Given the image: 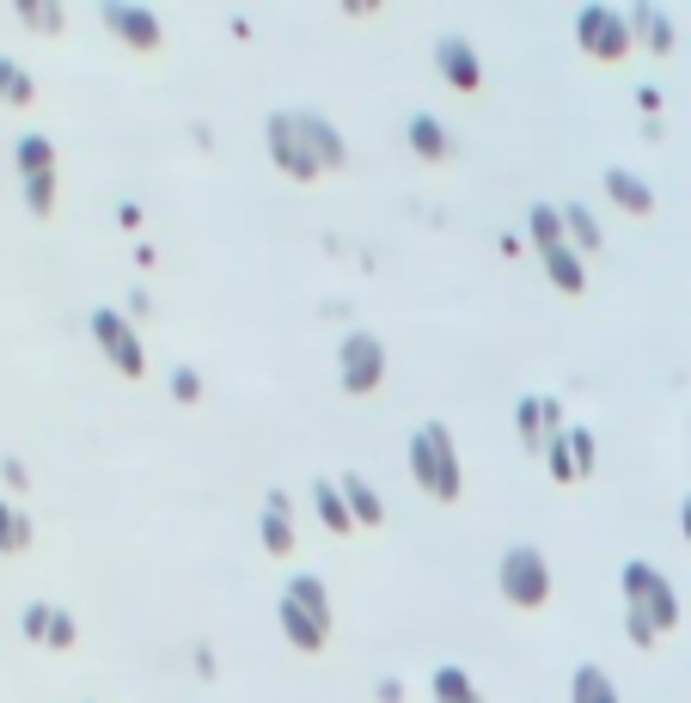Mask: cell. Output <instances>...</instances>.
Instances as JSON below:
<instances>
[{"label": "cell", "instance_id": "6da1fadb", "mask_svg": "<svg viewBox=\"0 0 691 703\" xmlns=\"http://www.w3.org/2000/svg\"><path fill=\"white\" fill-rule=\"evenodd\" d=\"M411 478H416V490L435 496V502H459L466 471H459V452H453L447 423H423L411 435Z\"/></svg>", "mask_w": 691, "mask_h": 703}, {"label": "cell", "instance_id": "7a4b0ae2", "mask_svg": "<svg viewBox=\"0 0 691 703\" xmlns=\"http://www.w3.org/2000/svg\"><path fill=\"white\" fill-rule=\"evenodd\" d=\"M618 587H625V606L637 611L642 624H655V637H667V630L679 624V594H673V582H667L655 563L630 557L625 569H618Z\"/></svg>", "mask_w": 691, "mask_h": 703}, {"label": "cell", "instance_id": "3957f363", "mask_svg": "<svg viewBox=\"0 0 691 703\" xmlns=\"http://www.w3.org/2000/svg\"><path fill=\"white\" fill-rule=\"evenodd\" d=\"M496 587H502L508 606L520 611H539L551 599V563L539 557V544H514L502 557V569H496Z\"/></svg>", "mask_w": 691, "mask_h": 703}, {"label": "cell", "instance_id": "277c9868", "mask_svg": "<svg viewBox=\"0 0 691 703\" xmlns=\"http://www.w3.org/2000/svg\"><path fill=\"white\" fill-rule=\"evenodd\" d=\"M337 373H343L349 398L380 392V380H386V343H380L373 331H349L343 343H337Z\"/></svg>", "mask_w": 691, "mask_h": 703}, {"label": "cell", "instance_id": "5b68a950", "mask_svg": "<svg viewBox=\"0 0 691 703\" xmlns=\"http://www.w3.org/2000/svg\"><path fill=\"white\" fill-rule=\"evenodd\" d=\"M575 43H582L594 62H618V55H630V19L612 13V7H599V0H587L582 13H575Z\"/></svg>", "mask_w": 691, "mask_h": 703}, {"label": "cell", "instance_id": "8992f818", "mask_svg": "<svg viewBox=\"0 0 691 703\" xmlns=\"http://www.w3.org/2000/svg\"><path fill=\"white\" fill-rule=\"evenodd\" d=\"M93 343L105 349V361H110V368H117V373H129V380H135V373L147 368L141 331H135V324L123 319L117 306H98V312H93Z\"/></svg>", "mask_w": 691, "mask_h": 703}, {"label": "cell", "instance_id": "52a82bcc", "mask_svg": "<svg viewBox=\"0 0 691 703\" xmlns=\"http://www.w3.org/2000/svg\"><path fill=\"white\" fill-rule=\"evenodd\" d=\"M264 141H269V160H276V172H288L294 184H306V178H319V160H312V147H306L300 117H294V110H276V117H269Z\"/></svg>", "mask_w": 691, "mask_h": 703}, {"label": "cell", "instance_id": "ba28073f", "mask_svg": "<svg viewBox=\"0 0 691 703\" xmlns=\"http://www.w3.org/2000/svg\"><path fill=\"white\" fill-rule=\"evenodd\" d=\"M98 19H105L110 31H117L123 43H129V50H160L166 43V31H160V19L147 13V7H135V0H105V7H98Z\"/></svg>", "mask_w": 691, "mask_h": 703}, {"label": "cell", "instance_id": "9c48e42d", "mask_svg": "<svg viewBox=\"0 0 691 703\" xmlns=\"http://www.w3.org/2000/svg\"><path fill=\"white\" fill-rule=\"evenodd\" d=\"M435 67H440V81L459 86V93H478V86H483V62H478V50H471L466 38H440Z\"/></svg>", "mask_w": 691, "mask_h": 703}, {"label": "cell", "instance_id": "30bf717a", "mask_svg": "<svg viewBox=\"0 0 691 703\" xmlns=\"http://www.w3.org/2000/svg\"><path fill=\"white\" fill-rule=\"evenodd\" d=\"M294 117H300V135H306V147H312L319 172H343V160H349L343 129H337V123H325V117H312V110H294Z\"/></svg>", "mask_w": 691, "mask_h": 703}, {"label": "cell", "instance_id": "8fae6325", "mask_svg": "<svg viewBox=\"0 0 691 703\" xmlns=\"http://www.w3.org/2000/svg\"><path fill=\"white\" fill-rule=\"evenodd\" d=\"M630 38H637L642 43V50H649V55H667V50H673V19H667L661 13V7H649V0H637V7H630Z\"/></svg>", "mask_w": 691, "mask_h": 703}, {"label": "cell", "instance_id": "7c38bea8", "mask_svg": "<svg viewBox=\"0 0 691 703\" xmlns=\"http://www.w3.org/2000/svg\"><path fill=\"white\" fill-rule=\"evenodd\" d=\"M276 618H281V637H288V642H294V649H300V654H319V649H325V637H331V630H325L319 618H306V611L294 606L288 594H281Z\"/></svg>", "mask_w": 691, "mask_h": 703}, {"label": "cell", "instance_id": "4fadbf2b", "mask_svg": "<svg viewBox=\"0 0 691 703\" xmlns=\"http://www.w3.org/2000/svg\"><path fill=\"white\" fill-rule=\"evenodd\" d=\"M606 196L618 202L625 214H649L655 209V190L642 184L637 172H625V166H612V172H606Z\"/></svg>", "mask_w": 691, "mask_h": 703}, {"label": "cell", "instance_id": "5bb4252c", "mask_svg": "<svg viewBox=\"0 0 691 703\" xmlns=\"http://www.w3.org/2000/svg\"><path fill=\"white\" fill-rule=\"evenodd\" d=\"M312 508H319V520H325L331 532H343V539L355 532V514H349V502H343V483L319 478V483H312Z\"/></svg>", "mask_w": 691, "mask_h": 703}, {"label": "cell", "instance_id": "9a60e30c", "mask_svg": "<svg viewBox=\"0 0 691 703\" xmlns=\"http://www.w3.org/2000/svg\"><path fill=\"white\" fill-rule=\"evenodd\" d=\"M288 599L306 611V618H319L325 630H331V587H325L319 575H294V582H288Z\"/></svg>", "mask_w": 691, "mask_h": 703}, {"label": "cell", "instance_id": "2e32d148", "mask_svg": "<svg viewBox=\"0 0 691 703\" xmlns=\"http://www.w3.org/2000/svg\"><path fill=\"white\" fill-rule=\"evenodd\" d=\"M570 703H625V697H618V685H612L606 667H575V679H570Z\"/></svg>", "mask_w": 691, "mask_h": 703}, {"label": "cell", "instance_id": "e0dca14e", "mask_svg": "<svg viewBox=\"0 0 691 703\" xmlns=\"http://www.w3.org/2000/svg\"><path fill=\"white\" fill-rule=\"evenodd\" d=\"M343 502H349V514H355V526H380V520H386V502H380V490H373L368 478H343Z\"/></svg>", "mask_w": 691, "mask_h": 703}, {"label": "cell", "instance_id": "ac0fdd59", "mask_svg": "<svg viewBox=\"0 0 691 703\" xmlns=\"http://www.w3.org/2000/svg\"><path fill=\"white\" fill-rule=\"evenodd\" d=\"M527 233H532V245H539V257L570 245V233H563V209H551V202H539V209H532Z\"/></svg>", "mask_w": 691, "mask_h": 703}, {"label": "cell", "instance_id": "d6986e66", "mask_svg": "<svg viewBox=\"0 0 691 703\" xmlns=\"http://www.w3.org/2000/svg\"><path fill=\"white\" fill-rule=\"evenodd\" d=\"M411 147H416V160H447L453 135L440 129V117H411Z\"/></svg>", "mask_w": 691, "mask_h": 703}, {"label": "cell", "instance_id": "ffe728a7", "mask_svg": "<svg viewBox=\"0 0 691 703\" xmlns=\"http://www.w3.org/2000/svg\"><path fill=\"white\" fill-rule=\"evenodd\" d=\"M428 685H435V703H483V691L471 685L466 667H435V679H428Z\"/></svg>", "mask_w": 691, "mask_h": 703}, {"label": "cell", "instance_id": "44dd1931", "mask_svg": "<svg viewBox=\"0 0 691 703\" xmlns=\"http://www.w3.org/2000/svg\"><path fill=\"white\" fill-rule=\"evenodd\" d=\"M545 276L557 281L563 294H582V288H587V264H582V252H570V245H563V252H545Z\"/></svg>", "mask_w": 691, "mask_h": 703}, {"label": "cell", "instance_id": "7402d4cb", "mask_svg": "<svg viewBox=\"0 0 691 703\" xmlns=\"http://www.w3.org/2000/svg\"><path fill=\"white\" fill-rule=\"evenodd\" d=\"M514 428H520V447L527 452H545V398H520Z\"/></svg>", "mask_w": 691, "mask_h": 703}, {"label": "cell", "instance_id": "603a6c76", "mask_svg": "<svg viewBox=\"0 0 691 703\" xmlns=\"http://www.w3.org/2000/svg\"><path fill=\"white\" fill-rule=\"evenodd\" d=\"M19 172L25 178H43V172H55V147H50V135H25V141H19Z\"/></svg>", "mask_w": 691, "mask_h": 703}, {"label": "cell", "instance_id": "cb8c5ba5", "mask_svg": "<svg viewBox=\"0 0 691 703\" xmlns=\"http://www.w3.org/2000/svg\"><path fill=\"white\" fill-rule=\"evenodd\" d=\"M563 233H570V252H594V245H599V221L582 209V202L563 209Z\"/></svg>", "mask_w": 691, "mask_h": 703}, {"label": "cell", "instance_id": "d4e9b609", "mask_svg": "<svg viewBox=\"0 0 691 703\" xmlns=\"http://www.w3.org/2000/svg\"><path fill=\"white\" fill-rule=\"evenodd\" d=\"M0 98H7V105H31V98H38L31 74L19 62H7V55H0Z\"/></svg>", "mask_w": 691, "mask_h": 703}, {"label": "cell", "instance_id": "484cf974", "mask_svg": "<svg viewBox=\"0 0 691 703\" xmlns=\"http://www.w3.org/2000/svg\"><path fill=\"white\" fill-rule=\"evenodd\" d=\"M25 544H31V520L19 514L13 502H0V551L13 557V551H25Z\"/></svg>", "mask_w": 691, "mask_h": 703}, {"label": "cell", "instance_id": "4316f807", "mask_svg": "<svg viewBox=\"0 0 691 703\" xmlns=\"http://www.w3.org/2000/svg\"><path fill=\"white\" fill-rule=\"evenodd\" d=\"M545 471L557 483H570L575 478V452H570V428H563V435H545Z\"/></svg>", "mask_w": 691, "mask_h": 703}, {"label": "cell", "instance_id": "83f0119b", "mask_svg": "<svg viewBox=\"0 0 691 703\" xmlns=\"http://www.w3.org/2000/svg\"><path fill=\"white\" fill-rule=\"evenodd\" d=\"M257 532H264V551H269V557H288V551H294V520L264 514V520H257Z\"/></svg>", "mask_w": 691, "mask_h": 703}, {"label": "cell", "instance_id": "f1b7e54d", "mask_svg": "<svg viewBox=\"0 0 691 703\" xmlns=\"http://www.w3.org/2000/svg\"><path fill=\"white\" fill-rule=\"evenodd\" d=\"M19 19H25L31 31H62V7H55V0H19Z\"/></svg>", "mask_w": 691, "mask_h": 703}, {"label": "cell", "instance_id": "f546056e", "mask_svg": "<svg viewBox=\"0 0 691 703\" xmlns=\"http://www.w3.org/2000/svg\"><path fill=\"white\" fill-rule=\"evenodd\" d=\"M50 618H55V606H43V599H31V606L19 611V630H25L31 642H43V649H50Z\"/></svg>", "mask_w": 691, "mask_h": 703}, {"label": "cell", "instance_id": "4dcf8cb0", "mask_svg": "<svg viewBox=\"0 0 691 703\" xmlns=\"http://www.w3.org/2000/svg\"><path fill=\"white\" fill-rule=\"evenodd\" d=\"M25 209L38 214V221H43V214L55 209V172H43V178H25Z\"/></svg>", "mask_w": 691, "mask_h": 703}, {"label": "cell", "instance_id": "1f68e13d", "mask_svg": "<svg viewBox=\"0 0 691 703\" xmlns=\"http://www.w3.org/2000/svg\"><path fill=\"white\" fill-rule=\"evenodd\" d=\"M570 452H575V478H587V471H594V459H599L594 435H587V428H570Z\"/></svg>", "mask_w": 691, "mask_h": 703}, {"label": "cell", "instance_id": "d6a6232c", "mask_svg": "<svg viewBox=\"0 0 691 703\" xmlns=\"http://www.w3.org/2000/svg\"><path fill=\"white\" fill-rule=\"evenodd\" d=\"M172 398L178 404H196L202 398V373L196 368H172Z\"/></svg>", "mask_w": 691, "mask_h": 703}, {"label": "cell", "instance_id": "836d02e7", "mask_svg": "<svg viewBox=\"0 0 691 703\" xmlns=\"http://www.w3.org/2000/svg\"><path fill=\"white\" fill-rule=\"evenodd\" d=\"M625 637L637 642V649H655V642H661V637H655V624H642L637 611H625Z\"/></svg>", "mask_w": 691, "mask_h": 703}, {"label": "cell", "instance_id": "e575fe53", "mask_svg": "<svg viewBox=\"0 0 691 703\" xmlns=\"http://www.w3.org/2000/svg\"><path fill=\"white\" fill-rule=\"evenodd\" d=\"M50 649H74V618H67V611L50 618Z\"/></svg>", "mask_w": 691, "mask_h": 703}, {"label": "cell", "instance_id": "d590c367", "mask_svg": "<svg viewBox=\"0 0 691 703\" xmlns=\"http://www.w3.org/2000/svg\"><path fill=\"white\" fill-rule=\"evenodd\" d=\"M0 478H7V490H25V465H19V459H0Z\"/></svg>", "mask_w": 691, "mask_h": 703}, {"label": "cell", "instance_id": "8d00e7d4", "mask_svg": "<svg viewBox=\"0 0 691 703\" xmlns=\"http://www.w3.org/2000/svg\"><path fill=\"white\" fill-rule=\"evenodd\" d=\"M264 514H281V520H288V514H294L288 490H269V496H264Z\"/></svg>", "mask_w": 691, "mask_h": 703}, {"label": "cell", "instance_id": "74e56055", "mask_svg": "<svg viewBox=\"0 0 691 703\" xmlns=\"http://www.w3.org/2000/svg\"><path fill=\"white\" fill-rule=\"evenodd\" d=\"M373 697H380V703H404V685H398V679H380V685H373Z\"/></svg>", "mask_w": 691, "mask_h": 703}, {"label": "cell", "instance_id": "f35d334b", "mask_svg": "<svg viewBox=\"0 0 691 703\" xmlns=\"http://www.w3.org/2000/svg\"><path fill=\"white\" fill-rule=\"evenodd\" d=\"M147 306H153L147 294H129V306H123V319H129V324H135V319H147Z\"/></svg>", "mask_w": 691, "mask_h": 703}, {"label": "cell", "instance_id": "ab89813d", "mask_svg": "<svg viewBox=\"0 0 691 703\" xmlns=\"http://www.w3.org/2000/svg\"><path fill=\"white\" fill-rule=\"evenodd\" d=\"M637 105H642V117L655 123V110H661V93H655V86H642V93H637Z\"/></svg>", "mask_w": 691, "mask_h": 703}, {"label": "cell", "instance_id": "60d3db41", "mask_svg": "<svg viewBox=\"0 0 691 703\" xmlns=\"http://www.w3.org/2000/svg\"><path fill=\"white\" fill-rule=\"evenodd\" d=\"M679 532H685V544H691V496L679 502Z\"/></svg>", "mask_w": 691, "mask_h": 703}]
</instances>
